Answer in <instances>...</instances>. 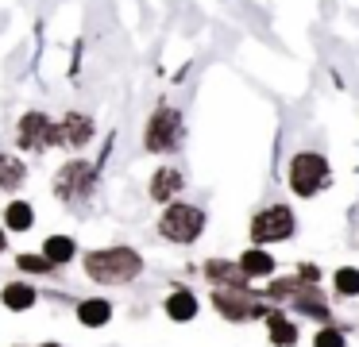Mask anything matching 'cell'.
Wrapping results in <instances>:
<instances>
[{"label": "cell", "mask_w": 359, "mask_h": 347, "mask_svg": "<svg viewBox=\"0 0 359 347\" xmlns=\"http://www.w3.org/2000/svg\"><path fill=\"white\" fill-rule=\"evenodd\" d=\"M182 135H186L182 116L174 112V108H155L151 120H147V131H143V143H147V151L166 154V151H174V147L182 143Z\"/></svg>", "instance_id": "cell-2"}, {"label": "cell", "mask_w": 359, "mask_h": 347, "mask_svg": "<svg viewBox=\"0 0 359 347\" xmlns=\"http://www.w3.org/2000/svg\"><path fill=\"white\" fill-rule=\"evenodd\" d=\"M16 143L24 151H47V147H55V123H50V116L27 112L16 128Z\"/></svg>", "instance_id": "cell-7"}, {"label": "cell", "mask_w": 359, "mask_h": 347, "mask_svg": "<svg viewBox=\"0 0 359 347\" xmlns=\"http://www.w3.org/2000/svg\"><path fill=\"white\" fill-rule=\"evenodd\" d=\"M313 347H344V336H340L336 328H325V332H317Z\"/></svg>", "instance_id": "cell-20"}, {"label": "cell", "mask_w": 359, "mask_h": 347, "mask_svg": "<svg viewBox=\"0 0 359 347\" xmlns=\"http://www.w3.org/2000/svg\"><path fill=\"white\" fill-rule=\"evenodd\" d=\"M93 139V120L81 112H70L62 123H55V143L62 147H86Z\"/></svg>", "instance_id": "cell-9"}, {"label": "cell", "mask_w": 359, "mask_h": 347, "mask_svg": "<svg viewBox=\"0 0 359 347\" xmlns=\"http://www.w3.org/2000/svg\"><path fill=\"white\" fill-rule=\"evenodd\" d=\"M0 247H4V231H0Z\"/></svg>", "instance_id": "cell-22"}, {"label": "cell", "mask_w": 359, "mask_h": 347, "mask_svg": "<svg viewBox=\"0 0 359 347\" xmlns=\"http://www.w3.org/2000/svg\"><path fill=\"white\" fill-rule=\"evenodd\" d=\"M20 266H24V270H39V274H43V270H50V262L39 259V254H20Z\"/></svg>", "instance_id": "cell-21"}, {"label": "cell", "mask_w": 359, "mask_h": 347, "mask_svg": "<svg viewBox=\"0 0 359 347\" xmlns=\"http://www.w3.org/2000/svg\"><path fill=\"white\" fill-rule=\"evenodd\" d=\"M109 316H112V305H109V301H101V297L81 301V305H78V320L86 324V328H101V324H109Z\"/></svg>", "instance_id": "cell-12"}, {"label": "cell", "mask_w": 359, "mask_h": 347, "mask_svg": "<svg viewBox=\"0 0 359 347\" xmlns=\"http://www.w3.org/2000/svg\"><path fill=\"white\" fill-rule=\"evenodd\" d=\"M24 182V162L12 154H0V189H16Z\"/></svg>", "instance_id": "cell-18"}, {"label": "cell", "mask_w": 359, "mask_h": 347, "mask_svg": "<svg viewBox=\"0 0 359 347\" xmlns=\"http://www.w3.org/2000/svg\"><path fill=\"white\" fill-rule=\"evenodd\" d=\"M32 220H35V212H32L27 200H12V205L4 208V228H8V231H27V228H32Z\"/></svg>", "instance_id": "cell-13"}, {"label": "cell", "mask_w": 359, "mask_h": 347, "mask_svg": "<svg viewBox=\"0 0 359 347\" xmlns=\"http://www.w3.org/2000/svg\"><path fill=\"white\" fill-rule=\"evenodd\" d=\"M251 236L255 243H274V239H286L294 236V212L286 205H271L251 220Z\"/></svg>", "instance_id": "cell-5"}, {"label": "cell", "mask_w": 359, "mask_h": 347, "mask_svg": "<svg viewBox=\"0 0 359 347\" xmlns=\"http://www.w3.org/2000/svg\"><path fill=\"white\" fill-rule=\"evenodd\" d=\"M182 185H186V177H182V170H174V166H163V170H155V177H151V197L163 205V200H174L182 193Z\"/></svg>", "instance_id": "cell-10"}, {"label": "cell", "mask_w": 359, "mask_h": 347, "mask_svg": "<svg viewBox=\"0 0 359 347\" xmlns=\"http://www.w3.org/2000/svg\"><path fill=\"white\" fill-rule=\"evenodd\" d=\"M4 305L16 308V313H24V308L35 305V290H32V285H24V282H12L8 290H4Z\"/></svg>", "instance_id": "cell-17"}, {"label": "cell", "mask_w": 359, "mask_h": 347, "mask_svg": "<svg viewBox=\"0 0 359 347\" xmlns=\"http://www.w3.org/2000/svg\"><path fill=\"white\" fill-rule=\"evenodd\" d=\"M325 182H328V162L320 154L313 151L294 154V162H290V189L297 197H313L317 189H325Z\"/></svg>", "instance_id": "cell-3"}, {"label": "cell", "mask_w": 359, "mask_h": 347, "mask_svg": "<svg viewBox=\"0 0 359 347\" xmlns=\"http://www.w3.org/2000/svg\"><path fill=\"white\" fill-rule=\"evenodd\" d=\"M86 270L93 282L101 285H120V282H132L135 274L143 270V259L128 247H109V251H93L86 254Z\"/></svg>", "instance_id": "cell-1"}, {"label": "cell", "mask_w": 359, "mask_h": 347, "mask_svg": "<svg viewBox=\"0 0 359 347\" xmlns=\"http://www.w3.org/2000/svg\"><path fill=\"white\" fill-rule=\"evenodd\" d=\"M240 270L248 278H259V274H271L274 270V259L266 251H255V247H251V251H243V259H240Z\"/></svg>", "instance_id": "cell-15"}, {"label": "cell", "mask_w": 359, "mask_h": 347, "mask_svg": "<svg viewBox=\"0 0 359 347\" xmlns=\"http://www.w3.org/2000/svg\"><path fill=\"white\" fill-rule=\"evenodd\" d=\"M93 185H97L93 162H70V166H62V170H58V177H55V193L62 200L89 197V193H93Z\"/></svg>", "instance_id": "cell-6"}, {"label": "cell", "mask_w": 359, "mask_h": 347, "mask_svg": "<svg viewBox=\"0 0 359 347\" xmlns=\"http://www.w3.org/2000/svg\"><path fill=\"white\" fill-rule=\"evenodd\" d=\"M166 316H170V320H178V324L194 320V316H197V297L189 290H174L170 297H166Z\"/></svg>", "instance_id": "cell-11"}, {"label": "cell", "mask_w": 359, "mask_h": 347, "mask_svg": "<svg viewBox=\"0 0 359 347\" xmlns=\"http://www.w3.org/2000/svg\"><path fill=\"white\" fill-rule=\"evenodd\" d=\"M266 320H271V339H274L278 347H294V343H297V328H294V324H290L282 313H271Z\"/></svg>", "instance_id": "cell-16"}, {"label": "cell", "mask_w": 359, "mask_h": 347, "mask_svg": "<svg viewBox=\"0 0 359 347\" xmlns=\"http://www.w3.org/2000/svg\"><path fill=\"white\" fill-rule=\"evenodd\" d=\"M201 228H205V212L194 205H170L163 212V220H158V231L166 239H174V243H194L201 236Z\"/></svg>", "instance_id": "cell-4"}, {"label": "cell", "mask_w": 359, "mask_h": 347, "mask_svg": "<svg viewBox=\"0 0 359 347\" xmlns=\"http://www.w3.org/2000/svg\"><path fill=\"white\" fill-rule=\"evenodd\" d=\"M212 297H217V308H220V313L232 316V320H248L251 313H259V305L248 297V293H243V285H228V290L220 285Z\"/></svg>", "instance_id": "cell-8"}, {"label": "cell", "mask_w": 359, "mask_h": 347, "mask_svg": "<svg viewBox=\"0 0 359 347\" xmlns=\"http://www.w3.org/2000/svg\"><path fill=\"white\" fill-rule=\"evenodd\" d=\"M74 251H78V247H74L70 236H50L47 243H43V259H47L50 266H55V262H70Z\"/></svg>", "instance_id": "cell-14"}, {"label": "cell", "mask_w": 359, "mask_h": 347, "mask_svg": "<svg viewBox=\"0 0 359 347\" xmlns=\"http://www.w3.org/2000/svg\"><path fill=\"white\" fill-rule=\"evenodd\" d=\"M43 347H58V343H43Z\"/></svg>", "instance_id": "cell-23"}, {"label": "cell", "mask_w": 359, "mask_h": 347, "mask_svg": "<svg viewBox=\"0 0 359 347\" xmlns=\"http://www.w3.org/2000/svg\"><path fill=\"white\" fill-rule=\"evenodd\" d=\"M336 290H340L344 297H359V270H351V266L336 270Z\"/></svg>", "instance_id": "cell-19"}]
</instances>
